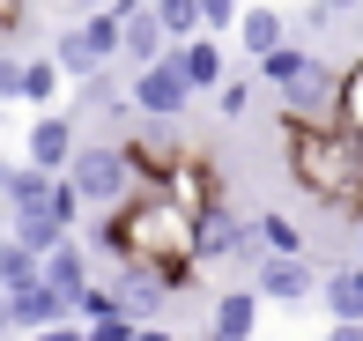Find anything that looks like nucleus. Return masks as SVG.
Instances as JSON below:
<instances>
[{
  "label": "nucleus",
  "instance_id": "1",
  "mask_svg": "<svg viewBox=\"0 0 363 341\" xmlns=\"http://www.w3.org/2000/svg\"><path fill=\"white\" fill-rule=\"evenodd\" d=\"M89 245L111 252L119 267H148L163 289H186V274L201 267L193 259V216L178 201H163V193H134L119 216H104L89 230Z\"/></svg>",
  "mask_w": 363,
  "mask_h": 341
},
{
  "label": "nucleus",
  "instance_id": "2",
  "mask_svg": "<svg viewBox=\"0 0 363 341\" xmlns=\"http://www.w3.org/2000/svg\"><path fill=\"white\" fill-rule=\"evenodd\" d=\"M282 156H289V178L311 193L319 208H349L363 216V141L349 126H282Z\"/></svg>",
  "mask_w": 363,
  "mask_h": 341
},
{
  "label": "nucleus",
  "instance_id": "3",
  "mask_svg": "<svg viewBox=\"0 0 363 341\" xmlns=\"http://www.w3.org/2000/svg\"><path fill=\"white\" fill-rule=\"evenodd\" d=\"M259 74L282 96V126H341V67H326L311 45H282L259 60Z\"/></svg>",
  "mask_w": 363,
  "mask_h": 341
},
{
  "label": "nucleus",
  "instance_id": "4",
  "mask_svg": "<svg viewBox=\"0 0 363 341\" xmlns=\"http://www.w3.org/2000/svg\"><path fill=\"white\" fill-rule=\"evenodd\" d=\"M67 186H74L82 208H104V216H119V208L141 193L134 171H126V149H119V141H82L74 164H67Z\"/></svg>",
  "mask_w": 363,
  "mask_h": 341
},
{
  "label": "nucleus",
  "instance_id": "5",
  "mask_svg": "<svg viewBox=\"0 0 363 341\" xmlns=\"http://www.w3.org/2000/svg\"><path fill=\"white\" fill-rule=\"evenodd\" d=\"M156 193H163V201H178L193 223H201L208 208H223V178H216V164H208L201 149H178V164L163 171V186H156Z\"/></svg>",
  "mask_w": 363,
  "mask_h": 341
},
{
  "label": "nucleus",
  "instance_id": "6",
  "mask_svg": "<svg viewBox=\"0 0 363 341\" xmlns=\"http://www.w3.org/2000/svg\"><path fill=\"white\" fill-rule=\"evenodd\" d=\"M74 149H82V141H74V119H67V111H38L30 134H23V164L45 171V178H67Z\"/></svg>",
  "mask_w": 363,
  "mask_h": 341
},
{
  "label": "nucleus",
  "instance_id": "7",
  "mask_svg": "<svg viewBox=\"0 0 363 341\" xmlns=\"http://www.w3.org/2000/svg\"><path fill=\"white\" fill-rule=\"evenodd\" d=\"M126 104H134L141 119H178V111L193 104V89H186V74H178V60L163 52L156 67H141V74H134V89H126Z\"/></svg>",
  "mask_w": 363,
  "mask_h": 341
},
{
  "label": "nucleus",
  "instance_id": "8",
  "mask_svg": "<svg viewBox=\"0 0 363 341\" xmlns=\"http://www.w3.org/2000/svg\"><path fill=\"white\" fill-rule=\"evenodd\" d=\"M193 259H252L259 267V245H252V223L230 216V208H208L193 223Z\"/></svg>",
  "mask_w": 363,
  "mask_h": 341
},
{
  "label": "nucleus",
  "instance_id": "9",
  "mask_svg": "<svg viewBox=\"0 0 363 341\" xmlns=\"http://www.w3.org/2000/svg\"><path fill=\"white\" fill-rule=\"evenodd\" d=\"M245 289H252L259 304H304V297H319V267H311V259H259Z\"/></svg>",
  "mask_w": 363,
  "mask_h": 341
},
{
  "label": "nucleus",
  "instance_id": "10",
  "mask_svg": "<svg viewBox=\"0 0 363 341\" xmlns=\"http://www.w3.org/2000/svg\"><path fill=\"white\" fill-rule=\"evenodd\" d=\"M163 297H171V289H163L148 267H119V282H111V304H119V319H126V327H156Z\"/></svg>",
  "mask_w": 363,
  "mask_h": 341
},
{
  "label": "nucleus",
  "instance_id": "11",
  "mask_svg": "<svg viewBox=\"0 0 363 341\" xmlns=\"http://www.w3.org/2000/svg\"><path fill=\"white\" fill-rule=\"evenodd\" d=\"M38 282L52 289V297L67 304V312H74V297H82V289H89V252H82L74 237H67V245H52V252L38 259Z\"/></svg>",
  "mask_w": 363,
  "mask_h": 341
},
{
  "label": "nucleus",
  "instance_id": "12",
  "mask_svg": "<svg viewBox=\"0 0 363 341\" xmlns=\"http://www.w3.org/2000/svg\"><path fill=\"white\" fill-rule=\"evenodd\" d=\"M319 304H326V327H363V267L319 274Z\"/></svg>",
  "mask_w": 363,
  "mask_h": 341
},
{
  "label": "nucleus",
  "instance_id": "13",
  "mask_svg": "<svg viewBox=\"0 0 363 341\" xmlns=\"http://www.w3.org/2000/svg\"><path fill=\"white\" fill-rule=\"evenodd\" d=\"M119 52L134 60V74H141V67H156V60L171 52V38H163V23L148 8H134V15H119Z\"/></svg>",
  "mask_w": 363,
  "mask_h": 341
},
{
  "label": "nucleus",
  "instance_id": "14",
  "mask_svg": "<svg viewBox=\"0 0 363 341\" xmlns=\"http://www.w3.org/2000/svg\"><path fill=\"white\" fill-rule=\"evenodd\" d=\"M171 60H178V74H186V89H193V96L223 89V45H216V38H193V45H171Z\"/></svg>",
  "mask_w": 363,
  "mask_h": 341
},
{
  "label": "nucleus",
  "instance_id": "15",
  "mask_svg": "<svg viewBox=\"0 0 363 341\" xmlns=\"http://www.w3.org/2000/svg\"><path fill=\"white\" fill-rule=\"evenodd\" d=\"M208 334L259 341V297H252V289H223V297H216V327H208Z\"/></svg>",
  "mask_w": 363,
  "mask_h": 341
},
{
  "label": "nucleus",
  "instance_id": "16",
  "mask_svg": "<svg viewBox=\"0 0 363 341\" xmlns=\"http://www.w3.org/2000/svg\"><path fill=\"white\" fill-rule=\"evenodd\" d=\"M230 38H238L245 52H252V60H267V52H282V45H289V23H282V15H274V8H245Z\"/></svg>",
  "mask_w": 363,
  "mask_h": 341
},
{
  "label": "nucleus",
  "instance_id": "17",
  "mask_svg": "<svg viewBox=\"0 0 363 341\" xmlns=\"http://www.w3.org/2000/svg\"><path fill=\"white\" fill-rule=\"evenodd\" d=\"M52 186H60V178H45V171H30V164H0V201H8L15 216L45 208V201H52Z\"/></svg>",
  "mask_w": 363,
  "mask_h": 341
},
{
  "label": "nucleus",
  "instance_id": "18",
  "mask_svg": "<svg viewBox=\"0 0 363 341\" xmlns=\"http://www.w3.org/2000/svg\"><path fill=\"white\" fill-rule=\"evenodd\" d=\"M60 319H74V312H67L45 282L23 289V297H8V327H23V334H45V327H60Z\"/></svg>",
  "mask_w": 363,
  "mask_h": 341
},
{
  "label": "nucleus",
  "instance_id": "19",
  "mask_svg": "<svg viewBox=\"0 0 363 341\" xmlns=\"http://www.w3.org/2000/svg\"><path fill=\"white\" fill-rule=\"evenodd\" d=\"M8 237H15V245H23L30 259H45L52 245H67V230H60V223L45 216V208H30V216H15V230H8Z\"/></svg>",
  "mask_w": 363,
  "mask_h": 341
},
{
  "label": "nucleus",
  "instance_id": "20",
  "mask_svg": "<svg viewBox=\"0 0 363 341\" xmlns=\"http://www.w3.org/2000/svg\"><path fill=\"white\" fill-rule=\"evenodd\" d=\"M148 15L163 23L171 45H193V38H201V0H148Z\"/></svg>",
  "mask_w": 363,
  "mask_h": 341
},
{
  "label": "nucleus",
  "instance_id": "21",
  "mask_svg": "<svg viewBox=\"0 0 363 341\" xmlns=\"http://www.w3.org/2000/svg\"><path fill=\"white\" fill-rule=\"evenodd\" d=\"M23 289H38V259L15 237H0V297H23Z\"/></svg>",
  "mask_w": 363,
  "mask_h": 341
},
{
  "label": "nucleus",
  "instance_id": "22",
  "mask_svg": "<svg viewBox=\"0 0 363 341\" xmlns=\"http://www.w3.org/2000/svg\"><path fill=\"white\" fill-rule=\"evenodd\" d=\"M60 82H67V74H60L52 60H23V104H52Z\"/></svg>",
  "mask_w": 363,
  "mask_h": 341
},
{
  "label": "nucleus",
  "instance_id": "23",
  "mask_svg": "<svg viewBox=\"0 0 363 341\" xmlns=\"http://www.w3.org/2000/svg\"><path fill=\"white\" fill-rule=\"evenodd\" d=\"M341 126L363 141V60H356V67H341Z\"/></svg>",
  "mask_w": 363,
  "mask_h": 341
},
{
  "label": "nucleus",
  "instance_id": "24",
  "mask_svg": "<svg viewBox=\"0 0 363 341\" xmlns=\"http://www.w3.org/2000/svg\"><path fill=\"white\" fill-rule=\"evenodd\" d=\"M238 15H245L238 0H201V38H216V45H223L230 30H238Z\"/></svg>",
  "mask_w": 363,
  "mask_h": 341
},
{
  "label": "nucleus",
  "instance_id": "25",
  "mask_svg": "<svg viewBox=\"0 0 363 341\" xmlns=\"http://www.w3.org/2000/svg\"><path fill=\"white\" fill-rule=\"evenodd\" d=\"M216 111H223V119H245V111H252V82H245V74H223Z\"/></svg>",
  "mask_w": 363,
  "mask_h": 341
},
{
  "label": "nucleus",
  "instance_id": "26",
  "mask_svg": "<svg viewBox=\"0 0 363 341\" xmlns=\"http://www.w3.org/2000/svg\"><path fill=\"white\" fill-rule=\"evenodd\" d=\"M45 216H52L60 230L74 237V216H82V201H74V186H67V178H60V186H52V201H45Z\"/></svg>",
  "mask_w": 363,
  "mask_h": 341
},
{
  "label": "nucleus",
  "instance_id": "27",
  "mask_svg": "<svg viewBox=\"0 0 363 341\" xmlns=\"http://www.w3.org/2000/svg\"><path fill=\"white\" fill-rule=\"evenodd\" d=\"M0 104H23V60L0 52Z\"/></svg>",
  "mask_w": 363,
  "mask_h": 341
},
{
  "label": "nucleus",
  "instance_id": "28",
  "mask_svg": "<svg viewBox=\"0 0 363 341\" xmlns=\"http://www.w3.org/2000/svg\"><path fill=\"white\" fill-rule=\"evenodd\" d=\"M82 341H134L126 319H96V327H82Z\"/></svg>",
  "mask_w": 363,
  "mask_h": 341
},
{
  "label": "nucleus",
  "instance_id": "29",
  "mask_svg": "<svg viewBox=\"0 0 363 341\" xmlns=\"http://www.w3.org/2000/svg\"><path fill=\"white\" fill-rule=\"evenodd\" d=\"M38 341H82V327H74V319H60V327H45Z\"/></svg>",
  "mask_w": 363,
  "mask_h": 341
},
{
  "label": "nucleus",
  "instance_id": "30",
  "mask_svg": "<svg viewBox=\"0 0 363 341\" xmlns=\"http://www.w3.org/2000/svg\"><path fill=\"white\" fill-rule=\"evenodd\" d=\"M319 341H363V327H326Z\"/></svg>",
  "mask_w": 363,
  "mask_h": 341
},
{
  "label": "nucleus",
  "instance_id": "31",
  "mask_svg": "<svg viewBox=\"0 0 363 341\" xmlns=\"http://www.w3.org/2000/svg\"><path fill=\"white\" fill-rule=\"evenodd\" d=\"M319 8H326V15H356L363 0H319Z\"/></svg>",
  "mask_w": 363,
  "mask_h": 341
},
{
  "label": "nucleus",
  "instance_id": "32",
  "mask_svg": "<svg viewBox=\"0 0 363 341\" xmlns=\"http://www.w3.org/2000/svg\"><path fill=\"white\" fill-rule=\"evenodd\" d=\"M67 8H82V15H104V8H111V0H67Z\"/></svg>",
  "mask_w": 363,
  "mask_h": 341
},
{
  "label": "nucleus",
  "instance_id": "33",
  "mask_svg": "<svg viewBox=\"0 0 363 341\" xmlns=\"http://www.w3.org/2000/svg\"><path fill=\"white\" fill-rule=\"evenodd\" d=\"M356 267H363V216H356Z\"/></svg>",
  "mask_w": 363,
  "mask_h": 341
},
{
  "label": "nucleus",
  "instance_id": "34",
  "mask_svg": "<svg viewBox=\"0 0 363 341\" xmlns=\"http://www.w3.org/2000/svg\"><path fill=\"white\" fill-rule=\"evenodd\" d=\"M201 341H223V334H201Z\"/></svg>",
  "mask_w": 363,
  "mask_h": 341
},
{
  "label": "nucleus",
  "instance_id": "35",
  "mask_svg": "<svg viewBox=\"0 0 363 341\" xmlns=\"http://www.w3.org/2000/svg\"><path fill=\"white\" fill-rule=\"evenodd\" d=\"M356 30H363V8H356Z\"/></svg>",
  "mask_w": 363,
  "mask_h": 341
}]
</instances>
